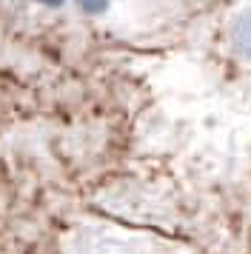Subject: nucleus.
Returning <instances> with one entry per match:
<instances>
[{"label":"nucleus","instance_id":"1","mask_svg":"<svg viewBox=\"0 0 251 254\" xmlns=\"http://www.w3.org/2000/svg\"><path fill=\"white\" fill-rule=\"evenodd\" d=\"M228 49L243 63H251V6L240 9L228 23Z\"/></svg>","mask_w":251,"mask_h":254}]
</instances>
